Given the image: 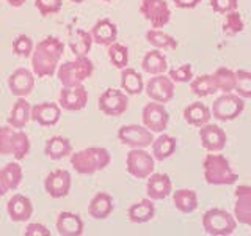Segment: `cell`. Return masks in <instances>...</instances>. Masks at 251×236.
<instances>
[{"instance_id":"1","label":"cell","mask_w":251,"mask_h":236,"mask_svg":"<svg viewBox=\"0 0 251 236\" xmlns=\"http://www.w3.org/2000/svg\"><path fill=\"white\" fill-rule=\"evenodd\" d=\"M65 54V44L57 36H47L38 41L30 55L35 77H52Z\"/></svg>"},{"instance_id":"2","label":"cell","mask_w":251,"mask_h":236,"mask_svg":"<svg viewBox=\"0 0 251 236\" xmlns=\"http://www.w3.org/2000/svg\"><path fill=\"white\" fill-rule=\"evenodd\" d=\"M112 162V154L107 148L102 147H88L80 151L71 153V165L80 175H94L107 169Z\"/></svg>"},{"instance_id":"3","label":"cell","mask_w":251,"mask_h":236,"mask_svg":"<svg viewBox=\"0 0 251 236\" xmlns=\"http://www.w3.org/2000/svg\"><path fill=\"white\" fill-rule=\"evenodd\" d=\"M204 179L210 186H231L239 179L237 173L231 167V162L223 154L210 153L202 161Z\"/></svg>"},{"instance_id":"4","label":"cell","mask_w":251,"mask_h":236,"mask_svg":"<svg viewBox=\"0 0 251 236\" xmlns=\"http://www.w3.org/2000/svg\"><path fill=\"white\" fill-rule=\"evenodd\" d=\"M30 153V139L22 129L10 124L0 126V156H13L16 161L25 159Z\"/></svg>"},{"instance_id":"5","label":"cell","mask_w":251,"mask_h":236,"mask_svg":"<svg viewBox=\"0 0 251 236\" xmlns=\"http://www.w3.org/2000/svg\"><path fill=\"white\" fill-rule=\"evenodd\" d=\"M94 73L93 61L86 57H75L74 60L65 61L58 66V81L63 87H77L83 85L86 79H90Z\"/></svg>"},{"instance_id":"6","label":"cell","mask_w":251,"mask_h":236,"mask_svg":"<svg viewBox=\"0 0 251 236\" xmlns=\"http://www.w3.org/2000/svg\"><path fill=\"white\" fill-rule=\"evenodd\" d=\"M202 228L210 236H229L237 228V220L222 208H210L202 214Z\"/></svg>"},{"instance_id":"7","label":"cell","mask_w":251,"mask_h":236,"mask_svg":"<svg viewBox=\"0 0 251 236\" xmlns=\"http://www.w3.org/2000/svg\"><path fill=\"white\" fill-rule=\"evenodd\" d=\"M245 109V101L235 93H223L218 96L210 107L212 117L218 121H232L235 120Z\"/></svg>"},{"instance_id":"8","label":"cell","mask_w":251,"mask_h":236,"mask_svg":"<svg viewBox=\"0 0 251 236\" xmlns=\"http://www.w3.org/2000/svg\"><path fill=\"white\" fill-rule=\"evenodd\" d=\"M127 172L137 179H146L155 169V159L146 148H130L126 157Z\"/></svg>"},{"instance_id":"9","label":"cell","mask_w":251,"mask_h":236,"mask_svg":"<svg viewBox=\"0 0 251 236\" xmlns=\"http://www.w3.org/2000/svg\"><path fill=\"white\" fill-rule=\"evenodd\" d=\"M118 140L129 148H148L154 140V132H151L143 124H124L116 132Z\"/></svg>"},{"instance_id":"10","label":"cell","mask_w":251,"mask_h":236,"mask_svg":"<svg viewBox=\"0 0 251 236\" xmlns=\"http://www.w3.org/2000/svg\"><path fill=\"white\" fill-rule=\"evenodd\" d=\"M140 13L152 29H163L171 21V10L165 0H141Z\"/></svg>"},{"instance_id":"11","label":"cell","mask_w":251,"mask_h":236,"mask_svg":"<svg viewBox=\"0 0 251 236\" xmlns=\"http://www.w3.org/2000/svg\"><path fill=\"white\" fill-rule=\"evenodd\" d=\"M141 121H143L145 128H148L151 132L160 134L168 128L170 114L163 104L151 101L141 110Z\"/></svg>"},{"instance_id":"12","label":"cell","mask_w":251,"mask_h":236,"mask_svg":"<svg viewBox=\"0 0 251 236\" xmlns=\"http://www.w3.org/2000/svg\"><path fill=\"white\" fill-rule=\"evenodd\" d=\"M145 90L149 99L160 102V104H167L175 98V82L165 73L152 76L148 81Z\"/></svg>"},{"instance_id":"13","label":"cell","mask_w":251,"mask_h":236,"mask_svg":"<svg viewBox=\"0 0 251 236\" xmlns=\"http://www.w3.org/2000/svg\"><path fill=\"white\" fill-rule=\"evenodd\" d=\"M99 110L107 117H121L129 107L127 93L118 88H108L99 96Z\"/></svg>"},{"instance_id":"14","label":"cell","mask_w":251,"mask_h":236,"mask_svg":"<svg viewBox=\"0 0 251 236\" xmlns=\"http://www.w3.org/2000/svg\"><path fill=\"white\" fill-rule=\"evenodd\" d=\"M8 88L16 98H27L35 90V74L27 68H18L8 77Z\"/></svg>"},{"instance_id":"15","label":"cell","mask_w":251,"mask_h":236,"mask_svg":"<svg viewBox=\"0 0 251 236\" xmlns=\"http://www.w3.org/2000/svg\"><path fill=\"white\" fill-rule=\"evenodd\" d=\"M73 178L68 170H52L44 179V189L52 199H63L71 192Z\"/></svg>"},{"instance_id":"16","label":"cell","mask_w":251,"mask_h":236,"mask_svg":"<svg viewBox=\"0 0 251 236\" xmlns=\"http://www.w3.org/2000/svg\"><path fill=\"white\" fill-rule=\"evenodd\" d=\"M200 140L202 148L209 153H220L223 151L227 142L226 132L220 128L218 124L206 123L200 128Z\"/></svg>"},{"instance_id":"17","label":"cell","mask_w":251,"mask_h":236,"mask_svg":"<svg viewBox=\"0 0 251 236\" xmlns=\"http://www.w3.org/2000/svg\"><path fill=\"white\" fill-rule=\"evenodd\" d=\"M234 219L237 224L251 227V186L240 184L234 192Z\"/></svg>"},{"instance_id":"18","label":"cell","mask_w":251,"mask_h":236,"mask_svg":"<svg viewBox=\"0 0 251 236\" xmlns=\"http://www.w3.org/2000/svg\"><path fill=\"white\" fill-rule=\"evenodd\" d=\"M30 120L43 128H52L61 120V107L57 102H38L31 106Z\"/></svg>"},{"instance_id":"19","label":"cell","mask_w":251,"mask_h":236,"mask_svg":"<svg viewBox=\"0 0 251 236\" xmlns=\"http://www.w3.org/2000/svg\"><path fill=\"white\" fill-rule=\"evenodd\" d=\"M88 104V91L83 85L63 87L60 91V107L68 112H78Z\"/></svg>"},{"instance_id":"20","label":"cell","mask_w":251,"mask_h":236,"mask_svg":"<svg viewBox=\"0 0 251 236\" xmlns=\"http://www.w3.org/2000/svg\"><path fill=\"white\" fill-rule=\"evenodd\" d=\"M146 194L148 199L154 202L165 200L173 192V181L167 173H151L146 178Z\"/></svg>"},{"instance_id":"21","label":"cell","mask_w":251,"mask_h":236,"mask_svg":"<svg viewBox=\"0 0 251 236\" xmlns=\"http://www.w3.org/2000/svg\"><path fill=\"white\" fill-rule=\"evenodd\" d=\"M24 178L22 167L18 162H8L0 169V197H5L10 191H16Z\"/></svg>"},{"instance_id":"22","label":"cell","mask_w":251,"mask_h":236,"mask_svg":"<svg viewBox=\"0 0 251 236\" xmlns=\"http://www.w3.org/2000/svg\"><path fill=\"white\" fill-rule=\"evenodd\" d=\"M6 212L13 222H27L33 216V205L25 195L14 194L6 205Z\"/></svg>"},{"instance_id":"23","label":"cell","mask_w":251,"mask_h":236,"mask_svg":"<svg viewBox=\"0 0 251 236\" xmlns=\"http://www.w3.org/2000/svg\"><path fill=\"white\" fill-rule=\"evenodd\" d=\"M55 227H57V232L61 236H80L85 232V224L83 219L75 214V212H69V211H61L57 222H55Z\"/></svg>"},{"instance_id":"24","label":"cell","mask_w":251,"mask_h":236,"mask_svg":"<svg viewBox=\"0 0 251 236\" xmlns=\"http://www.w3.org/2000/svg\"><path fill=\"white\" fill-rule=\"evenodd\" d=\"M93 43L108 46L118 39V27L110 19H99L90 30Z\"/></svg>"},{"instance_id":"25","label":"cell","mask_w":251,"mask_h":236,"mask_svg":"<svg viewBox=\"0 0 251 236\" xmlns=\"http://www.w3.org/2000/svg\"><path fill=\"white\" fill-rule=\"evenodd\" d=\"M113 209H115L113 197L107 192H98L90 200V205H88V214L93 219H98V220L107 219L113 212Z\"/></svg>"},{"instance_id":"26","label":"cell","mask_w":251,"mask_h":236,"mask_svg":"<svg viewBox=\"0 0 251 236\" xmlns=\"http://www.w3.org/2000/svg\"><path fill=\"white\" fill-rule=\"evenodd\" d=\"M31 106L25 98H18L13 104L10 115L6 118V123L14 129H24L30 121Z\"/></svg>"},{"instance_id":"27","label":"cell","mask_w":251,"mask_h":236,"mask_svg":"<svg viewBox=\"0 0 251 236\" xmlns=\"http://www.w3.org/2000/svg\"><path fill=\"white\" fill-rule=\"evenodd\" d=\"M155 216V205L151 199H143L133 203L127 209V217L132 224H146Z\"/></svg>"},{"instance_id":"28","label":"cell","mask_w":251,"mask_h":236,"mask_svg":"<svg viewBox=\"0 0 251 236\" xmlns=\"http://www.w3.org/2000/svg\"><path fill=\"white\" fill-rule=\"evenodd\" d=\"M210 118H212L210 109L206 104H202L201 101H195L184 109L185 123L195 126V128H201V126L210 121Z\"/></svg>"},{"instance_id":"29","label":"cell","mask_w":251,"mask_h":236,"mask_svg":"<svg viewBox=\"0 0 251 236\" xmlns=\"http://www.w3.org/2000/svg\"><path fill=\"white\" fill-rule=\"evenodd\" d=\"M73 153V145H71L69 139L63 136H53L46 142L44 154L52 161H61L65 157L71 156Z\"/></svg>"},{"instance_id":"30","label":"cell","mask_w":251,"mask_h":236,"mask_svg":"<svg viewBox=\"0 0 251 236\" xmlns=\"http://www.w3.org/2000/svg\"><path fill=\"white\" fill-rule=\"evenodd\" d=\"M151 148H152L151 154L154 156L155 161H167L168 157H171L176 153L177 140H176V137L168 136V134H165V132H160V136L152 140Z\"/></svg>"},{"instance_id":"31","label":"cell","mask_w":251,"mask_h":236,"mask_svg":"<svg viewBox=\"0 0 251 236\" xmlns=\"http://www.w3.org/2000/svg\"><path fill=\"white\" fill-rule=\"evenodd\" d=\"M141 68H143L145 73L151 76L163 74L168 71V61L160 49H152L145 54L143 60H141Z\"/></svg>"},{"instance_id":"32","label":"cell","mask_w":251,"mask_h":236,"mask_svg":"<svg viewBox=\"0 0 251 236\" xmlns=\"http://www.w3.org/2000/svg\"><path fill=\"white\" fill-rule=\"evenodd\" d=\"M173 203L179 212L192 214L198 209V194L193 189H177L176 192H173Z\"/></svg>"},{"instance_id":"33","label":"cell","mask_w":251,"mask_h":236,"mask_svg":"<svg viewBox=\"0 0 251 236\" xmlns=\"http://www.w3.org/2000/svg\"><path fill=\"white\" fill-rule=\"evenodd\" d=\"M121 88L127 94L137 96L141 91H145V81L138 71L126 66L124 69H121Z\"/></svg>"},{"instance_id":"34","label":"cell","mask_w":251,"mask_h":236,"mask_svg":"<svg viewBox=\"0 0 251 236\" xmlns=\"http://www.w3.org/2000/svg\"><path fill=\"white\" fill-rule=\"evenodd\" d=\"M146 41L151 44L154 49H160V51H175L177 47V39L160 29L148 30Z\"/></svg>"},{"instance_id":"35","label":"cell","mask_w":251,"mask_h":236,"mask_svg":"<svg viewBox=\"0 0 251 236\" xmlns=\"http://www.w3.org/2000/svg\"><path fill=\"white\" fill-rule=\"evenodd\" d=\"M91 46H93V38L90 31L78 29L69 38V47L75 57H85V55H88V52L91 51Z\"/></svg>"},{"instance_id":"36","label":"cell","mask_w":251,"mask_h":236,"mask_svg":"<svg viewBox=\"0 0 251 236\" xmlns=\"http://www.w3.org/2000/svg\"><path fill=\"white\" fill-rule=\"evenodd\" d=\"M190 90L198 98H206L217 93L218 90H217L214 74H201L198 77H193L190 81Z\"/></svg>"},{"instance_id":"37","label":"cell","mask_w":251,"mask_h":236,"mask_svg":"<svg viewBox=\"0 0 251 236\" xmlns=\"http://www.w3.org/2000/svg\"><path fill=\"white\" fill-rule=\"evenodd\" d=\"M214 79L217 84V90L222 93H231L235 88V71L226 66H220L215 69Z\"/></svg>"},{"instance_id":"38","label":"cell","mask_w":251,"mask_h":236,"mask_svg":"<svg viewBox=\"0 0 251 236\" xmlns=\"http://www.w3.org/2000/svg\"><path fill=\"white\" fill-rule=\"evenodd\" d=\"M108 59L110 61H112V65L118 69H124L126 66L129 65V49H127V46H124L121 43H112V44H108Z\"/></svg>"},{"instance_id":"39","label":"cell","mask_w":251,"mask_h":236,"mask_svg":"<svg viewBox=\"0 0 251 236\" xmlns=\"http://www.w3.org/2000/svg\"><path fill=\"white\" fill-rule=\"evenodd\" d=\"M245 29V22L242 19V14L239 13V10H234L231 13L226 14L225 22H223V33L226 36H235L243 31Z\"/></svg>"},{"instance_id":"40","label":"cell","mask_w":251,"mask_h":236,"mask_svg":"<svg viewBox=\"0 0 251 236\" xmlns=\"http://www.w3.org/2000/svg\"><path fill=\"white\" fill-rule=\"evenodd\" d=\"M235 94L243 99L251 98V73L245 69L235 71Z\"/></svg>"},{"instance_id":"41","label":"cell","mask_w":251,"mask_h":236,"mask_svg":"<svg viewBox=\"0 0 251 236\" xmlns=\"http://www.w3.org/2000/svg\"><path fill=\"white\" fill-rule=\"evenodd\" d=\"M33 39H31L28 35H19L14 38L13 41V52L14 55L22 59H28L31 52H33Z\"/></svg>"},{"instance_id":"42","label":"cell","mask_w":251,"mask_h":236,"mask_svg":"<svg viewBox=\"0 0 251 236\" xmlns=\"http://www.w3.org/2000/svg\"><path fill=\"white\" fill-rule=\"evenodd\" d=\"M168 76L175 84H187L193 79V68L190 63H184V65H180L177 68L170 69Z\"/></svg>"},{"instance_id":"43","label":"cell","mask_w":251,"mask_h":236,"mask_svg":"<svg viewBox=\"0 0 251 236\" xmlns=\"http://www.w3.org/2000/svg\"><path fill=\"white\" fill-rule=\"evenodd\" d=\"M35 6L39 14L46 18V16L57 14L61 10L63 0H35Z\"/></svg>"},{"instance_id":"44","label":"cell","mask_w":251,"mask_h":236,"mask_svg":"<svg viewBox=\"0 0 251 236\" xmlns=\"http://www.w3.org/2000/svg\"><path fill=\"white\" fill-rule=\"evenodd\" d=\"M210 8L218 14H227L239 8V0H210Z\"/></svg>"},{"instance_id":"45","label":"cell","mask_w":251,"mask_h":236,"mask_svg":"<svg viewBox=\"0 0 251 236\" xmlns=\"http://www.w3.org/2000/svg\"><path fill=\"white\" fill-rule=\"evenodd\" d=\"M24 235H25V236H50V230L46 225H43V224L33 222V224L27 225Z\"/></svg>"},{"instance_id":"46","label":"cell","mask_w":251,"mask_h":236,"mask_svg":"<svg viewBox=\"0 0 251 236\" xmlns=\"http://www.w3.org/2000/svg\"><path fill=\"white\" fill-rule=\"evenodd\" d=\"M202 0H173L177 8H182V10H192V8H196Z\"/></svg>"},{"instance_id":"47","label":"cell","mask_w":251,"mask_h":236,"mask_svg":"<svg viewBox=\"0 0 251 236\" xmlns=\"http://www.w3.org/2000/svg\"><path fill=\"white\" fill-rule=\"evenodd\" d=\"M6 2L10 3L11 6H14V8H21V6L25 5L27 0H6Z\"/></svg>"},{"instance_id":"48","label":"cell","mask_w":251,"mask_h":236,"mask_svg":"<svg viewBox=\"0 0 251 236\" xmlns=\"http://www.w3.org/2000/svg\"><path fill=\"white\" fill-rule=\"evenodd\" d=\"M71 2H73V3H83L85 0H71Z\"/></svg>"},{"instance_id":"49","label":"cell","mask_w":251,"mask_h":236,"mask_svg":"<svg viewBox=\"0 0 251 236\" xmlns=\"http://www.w3.org/2000/svg\"><path fill=\"white\" fill-rule=\"evenodd\" d=\"M104 2H110V0H104Z\"/></svg>"}]
</instances>
